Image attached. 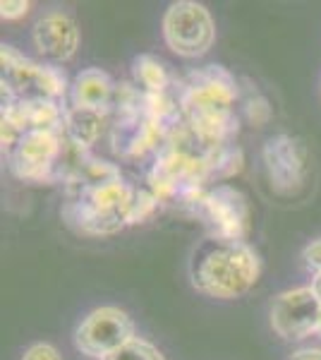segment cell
<instances>
[{
	"instance_id": "16",
	"label": "cell",
	"mask_w": 321,
	"mask_h": 360,
	"mask_svg": "<svg viewBox=\"0 0 321 360\" xmlns=\"http://www.w3.org/2000/svg\"><path fill=\"white\" fill-rule=\"evenodd\" d=\"M22 360H60V356H58V351L53 346L48 344H37L32 346L29 351L25 353V358Z\"/></svg>"
},
{
	"instance_id": "5",
	"label": "cell",
	"mask_w": 321,
	"mask_h": 360,
	"mask_svg": "<svg viewBox=\"0 0 321 360\" xmlns=\"http://www.w3.org/2000/svg\"><path fill=\"white\" fill-rule=\"evenodd\" d=\"M321 317V298L314 286H302L285 291L271 305V327L288 341L305 339L317 332Z\"/></svg>"
},
{
	"instance_id": "7",
	"label": "cell",
	"mask_w": 321,
	"mask_h": 360,
	"mask_svg": "<svg viewBox=\"0 0 321 360\" xmlns=\"http://www.w3.org/2000/svg\"><path fill=\"white\" fill-rule=\"evenodd\" d=\"M264 166L273 188L288 193L305 183L307 152L297 139L288 135L271 137L264 147Z\"/></svg>"
},
{
	"instance_id": "18",
	"label": "cell",
	"mask_w": 321,
	"mask_h": 360,
	"mask_svg": "<svg viewBox=\"0 0 321 360\" xmlns=\"http://www.w3.org/2000/svg\"><path fill=\"white\" fill-rule=\"evenodd\" d=\"M293 360H321V351L319 348H305V351H297Z\"/></svg>"
},
{
	"instance_id": "15",
	"label": "cell",
	"mask_w": 321,
	"mask_h": 360,
	"mask_svg": "<svg viewBox=\"0 0 321 360\" xmlns=\"http://www.w3.org/2000/svg\"><path fill=\"white\" fill-rule=\"evenodd\" d=\"M302 257H305V264L309 266V269H312L317 276H321V238L319 240H314L312 245L305 248Z\"/></svg>"
},
{
	"instance_id": "6",
	"label": "cell",
	"mask_w": 321,
	"mask_h": 360,
	"mask_svg": "<svg viewBox=\"0 0 321 360\" xmlns=\"http://www.w3.org/2000/svg\"><path fill=\"white\" fill-rule=\"evenodd\" d=\"M202 214L214 226V233L221 240H242L249 229L247 200L230 185H218L207 193L199 202Z\"/></svg>"
},
{
	"instance_id": "12",
	"label": "cell",
	"mask_w": 321,
	"mask_h": 360,
	"mask_svg": "<svg viewBox=\"0 0 321 360\" xmlns=\"http://www.w3.org/2000/svg\"><path fill=\"white\" fill-rule=\"evenodd\" d=\"M134 79L144 86V94H161L168 86L166 65L154 56H142L134 60Z\"/></svg>"
},
{
	"instance_id": "11",
	"label": "cell",
	"mask_w": 321,
	"mask_h": 360,
	"mask_svg": "<svg viewBox=\"0 0 321 360\" xmlns=\"http://www.w3.org/2000/svg\"><path fill=\"white\" fill-rule=\"evenodd\" d=\"M103 132V115L96 111H84V108H72L65 113V125H63V135L72 144L77 152L91 147Z\"/></svg>"
},
{
	"instance_id": "14",
	"label": "cell",
	"mask_w": 321,
	"mask_h": 360,
	"mask_svg": "<svg viewBox=\"0 0 321 360\" xmlns=\"http://www.w3.org/2000/svg\"><path fill=\"white\" fill-rule=\"evenodd\" d=\"M159 207V197H156L151 190H142V193H134L130 214H127V224H139L144 219H149L151 214Z\"/></svg>"
},
{
	"instance_id": "1",
	"label": "cell",
	"mask_w": 321,
	"mask_h": 360,
	"mask_svg": "<svg viewBox=\"0 0 321 360\" xmlns=\"http://www.w3.org/2000/svg\"><path fill=\"white\" fill-rule=\"evenodd\" d=\"M259 276V259L242 240L214 238L195 255V286L214 298H237Z\"/></svg>"
},
{
	"instance_id": "10",
	"label": "cell",
	"mask_w": 321,
	"mask_h": 360,
	"mask_svg": "<svg viewBox=\"0 0 321 360\" xmlns=\"http://www.w3.org/2000/svg\"><path fill=\"white\" fill-rule=\"evenodd\" d=\"M115 86L110 77L101 70H84L77 75L72 84V101L74 108H84V111L103 113L113 103Z\"/></svg>"
},
{
	"instance_id": "17",
	"label": "cell",
	"mask_w": 321,
	"mask_h": 360,
	"mask_svg": "<svg viewBox=\"0 0 321 360\" xmlns=\"http://www.w3.org/2000/svg\"><path fill=\"white\" fill-rule=\"evenodd\" d=\"M0 10H3V17L5 20H17V17H25L29 13V3H22V0H8V3L0 5Z\"/></svg>"
},
{
	"instance_id": "9",
	"label": "cell",
	"mask_w": 321,
	"mask_h": 360,
	"mask_svg": "<svg viewBox=\"0 0 321 360\" xmlns=\"http://www.w3.org/2000/svg\"><path fill=\"white\" fill-rule=\"evenodd\" d=\"M34 44L41 56L51 58V60H67L74 56L79 44L77 25L63 13L41 17L34 27Z\"/></svg>"
},
{
	"instance_id": "8",
	"label": "cell",
	"mask_w": 321,
	"mask_h": 360,
	"mask_svg": "<svg viewBox=\"0 0 321 360\" xmlns=\"http://www.w3.org/2000/svg\"><path fill=\"white\" fill-rule=\"evenodd\" d=\"M58 154H60V132H25L13 152V171L25 180H46L53 171Z\"/></svg>"
},
{
	"instance_id": "4",
	"label": "cell",
	"mask_w": 321,
	"mask_h": 360,
	"mask_svg": "<svg viewBox=\"0 0 321 360\" xmlns=\"http://www.w3.org/2000/svg\"><path fill=\"white\" fill-rule=\"evenodd\" d=\"M134 327L127 312L118 307H98L89 312L74 332V344L84 356L108 358L134 339Z\"/></svg>"
},
{
	"instance_id": "19",
	"label": "cell",
	"mask_w": 321,
	"mask_h": 360,
	"mask_svg": "<svg viewBox=\"0 0 321 360\" xmlns=\"http://www.w3.org/2000/svg\"><path fill=\"white\" fill-rule=\"evenodd\" d=\"M312 286H314V291H317V293H319V298H321V276H314V283H312Z\"/></svg>"
},
{
	"instance_id": "3",
	"label": "cell",
	"mask_w": 321,
	"mask_h": 360,
	"mask_svg": "<svg viewBox=\"0 0 321 360\" xmlns=\"http://www.w3.org/2000/svg\"><path fill=\"white\" fill-rule=\"evenodd\" d=\"M8 89L15 101L48 98L53 101L65 91V75L58 68L37 65L15 53L10 46L3 49V91Z\"/></svg>"
},
{
	"instance_id": "20",
	"label": "cell",
	"mask_w": 321,
	"mask_h": 360,
	"mask_svg": "<svg viewBox=\"0 0 321 360\" xmlns=\"http://www.w3.org/2000/svg\"><path fill=\"white\" fill-rule=\"evenodd\" d=\"M317 334H321V317H319V327H317Z\"/></svg>"
},
{
	"instance_id": "2",
	"label": "cell",
	"mask_w": 321,
	"mask_h": 360,
	"mask_svg": "<svg viewBox=\"0 0 321 360\" xmlns=\"http://www.w3.org/2000/svg\"><path fill=\"white\" fill-rule=\"evenodd\" d=\"M163 37L178 56H202L211 49L216 39L214 20L199 3H192V0L173 3L163 17Z\"/></svg>"
},
{
	"instance_id": "13",
	"label": "cell",
	"mask_w": 321,
	"mask_h": 360,
	"mask_svg": "<svg viewBox=\"0 0 321 360\" xmlns=\"http://www.w3.org/2000/svg\"><path fill=\"white\" fill-rule=\"evenodd\" d=\"M103 360H163V356L151 344H147V341L132 339L130 344H125L120 351L110 353Z\"/></svg>"
}]
</instances>
